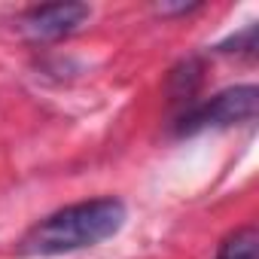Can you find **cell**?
<instances>
[{
	"label": "cell",
	"instance_id": "obj_1",
	"mask_svg": "<svg viewBox=\"0 0 259 259\" xmlns=\"http://www.w3.org/2000/svg\"><path fill=\"white\" fill-rule=\"evenodd\" d=\"M125 204L119 198H92V201H76L67 204L37 226H31L22 241L19 253L22 256H61L73 250L95 247L107 238H113L125 226Z\"/></svg>",
	"mask_w": 259,
	"mask_h": 259
},
{
	"label": "cell",
	"instance_id": "obj_3",
	"mask_svg": "<svg viewBox=\"0 0 259 259\" xmlns=\"http://www.w3.org/2000/svg\"><path fill=\"white\" fill-rule=\"evenodd\" d=\"M89 16H92V10L85 4H46V7L28 10L19 19V28L28 40L49 43V40H61V37L79 31Z\"/></svg>",
	"mask_w": 259,
	"mask_h": 259
},
{
	"label": "cell",
	"instance_id": "obj_5",
	"mask_svg": "<svg viewBox=\"0 0 259 259\" xmlns=\"http://www.w3.org/2000/svg\"><path fill=\"white\" fill-rule=\"evenodd\" d=\"M256 49V25H247L241 34H235L229 43L220 46V52H241V55H253Z\"/></svg>",
	"mask_w": 259,
	"mask_h": 259
},
{
	"label": "cell",
	"instance_id": "obj_4",
	"mask_svg": "<svg viewBox=\"0 0 259 259\" xmlns=\"http://www.w3.org/2000/svg\"><path fill=\"white\" fill-rule=\"evenodd\" d=\"M256 244H259L256 226H241V229H235V232L220 244L217 259H259V256H256Z\"/></svg>",
	"mask_w": 259,
	"mask_h": 259
},
{
	"label": "cell",
	"instance_id": "obj_2",
	"mask_svg": "<svg viewBox=\"0 0 259 259\" xmlns=\"http://www.w3.org/2000/svg\"><path fill=\"white\" fill-rule=\"evenodd\" d=\"M256 104H259V92L256 85H235L226 89L220 95H213L210 101L192 107L183 122H180V135H198L207 128H229V125H241L250 122L256 116Z\"/></svg>",
	"mask_w": 259,
	"mask_h": 259
},
{
	"label": "cell",
	"instance_id": "obj_6",
	"mask_svg": "<svg viewBox=\"0 0 259 259\" xmlns=\"http://www.w3.org/2000/svg\"><path fill=\"white\" fill-rule=\"evenodd\" d=\"M195 10H201V4H159L156 7L159 16H189Z\"/></svg>",
	"mask_w": 259,
	"mask_h": 259
}]
</instances>
